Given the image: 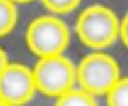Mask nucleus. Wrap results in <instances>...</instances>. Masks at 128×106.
<instances>
[{
    "label": "nucleus",
    "mask_w": 128,
    "mask_h": 106,
    "mask_svg": "<svg viewBox=\"0 0 128 106\" xmlns=\"http://www.w3.org/2000/svg\"><path fill=\"white\" fill-rule=\"evenodd\" d=\"M119 24L114 10L103 5H92L80 14L75 29L84 45L102 50L116 42L119 36Z\"/></svg>",
    "instance_id": "nucleus-1"
},
{
    "label": "nucleus",
    "mask_w": 128,
    "mask_h": 106,
    "mask_svg": "<svg viewBox=\"0 0 128 106\" xmlns=\"http://www.w3.org/2000/svg\"><path fill=\"white\" fill-rule=\"evenodd\" d=\"M17 8L12 0H0V37L6 36L15 28Z\"/></svg>",
    "instance_id": "nucleus-7"
},
{
    "label": "nucleus",
    "mask_w": 128,
    "mask_h": 106,
    "mask_svg": "<svg viewBox=\"0 0 128 106\" xmlns=\"http://www.w3.org/2000/svg\"><path fill=\"white\" fill-rule=\"evenodd\" d=\"M82 0H42L44 7L53 14H68L80 6Z\"/></svg>",
    "instance_id": "nucleus-9"
},
{
    "label": "nucleus",
    "mask_w": 128,
    "mask_h": 106,
    "mask_svg": "<svg viewBox=\"0 0 128 106\" xmlns=\"http://www.w3.org/2000/svg\"><path fill=\"white\" fill-rule=\"evenodd\" d=\"M119 36L125 46L128 49V14L124 17L122 22L119 24Z\"/></svg>",
    "instance_id": "nucleus-10"
},
{
    "label": "nucleus",
    "mask_w": 128,
    "mask_h": 106,
    "mask_svg": "<svg viewBox=\"0 0 128 106\" xmlns=\"http://www.w3.org/2000/svg\"><path fill=\"white\" fill-rule=\"evenodd\" d=\"M0 106H9V105H8V104H6L5 102H2L1 99H0Z\"/></svg>",
    "instance_id": "nucleus-13"
},
{
    "label": "nucleus",
    "mask_w": 128,
    "mask_h": 106,
    "mask_svg": "<svg viewBox=\"0 0 128 106\" xmlns=\"http://www.w3.org/2000/svg\"><path fill=\"white\" fill-rule=\"evenodd\" d=\"M120 79L116 59L104 52H93L80 60L76 68V81L80 89L93 96L106 95Z\"/></svg>",
    "instance_id": "nucleus-3"
},
{
    "label": "nucleus",
    "mask_w": 128,
    "mask_h": 106,
    "mask_svg": "<svg viewBox=\"0 0 128 106\" xmlns=\"http://www.w3.org/2000/svg\"><path fill=\"white\" fill-rule=\"evenodd\" d=\"M108 106H128V77L120 78L106 94Z\"/></svg>",
    "instance_id": "nucleus-8"
},
{
    "label": "nucleus",
    "mask_w": 128,
    "mask_h": 106,
    "mask_svg": "<svg viewBox=\"0 0 128 106\" xmlns=\"http://www.w3.org/2000/svg\"><path fill=\"white\" fill-rule=\"evenodd\" d=\"M36 92L33 73L20 63H8L0 73V99L9 106L26 105Z\"/></svg>",
    "instance_id": "nucleus-5"
},
{
    "label": "nucleus",
    "mask_w": 128,
    "mask_h": 106,
    "mask_svg": "<svg viewBox=\"0 0 128 106\" xmlns=\"http://www.w3.org/2000/svg\"><path fill=\"white\" fill-rule=\"evenodd\" d=\"M69 42V28L56 16H39L27 27V46L39 58L61 55L68 48Z\"/></svg>",
    "instance_id": "nucleus-2"
},
{
    "label": "nucleus",
    "mask_w": 128,
    "mask_h": 106,
    "mask_svg": "<svg viewBox=\"0 0 128 106\" xmlns=\"http://www.w3.org/2000/svg\"><path fill=\"white\" fill-rule=\"evenodd\" d=\"M54 106H98V102L93 95L80 88H72L59 96Z\"/></svg>",
    "instance_id": "nucleus-6"
},
{
    "label": "nucleus",
    "mask_w": 128,
    "mask_h": 106,
    "mask_svg": "<svg viewBox=\"0 0 128 106\" xmlns=\"http://www.w3.org/2000/svg\"><path fill=\"white\" fill-rule=\"evenodd\" d=\"M32 73L36 90L50 97L58 98L72 89L76 82L75 64L62 54L40 58Z\"/></svg>",
    "instance_id": "nucleus-4"
},
{
    "label": "nucleus",
    "mask_w": 128,
    "mask_h": 106,
    "mask_svg": "<svg viewBox=\"0 0 128 106\" xmlns=\"http://www.w3.org/2000/svg\"><path fill=\"white\" fill-rule=\"evenodd\" d=\"M14 3H26V2H31V1H33V0H12Z\"/></svg>",
    "instance_id": "nucleus-12"
},
{
    "label": "nucleus",
    "mask_w": 128,
    "mask_h": 106,
    "mask_svg": "<svg viewBox=\"0 0 128 106\" xmlns=\"http://www.w3.org/2000/svg\"><path fill=\"white\" fill-rule=\"evenodd\" d=\"M8 58H7V54L6 52L2 50V49L0 48V73L2 72V70L7 67L8 64Z\"/></svg>",
    "instance_id": "nucleus-11"
}]
</instances>
